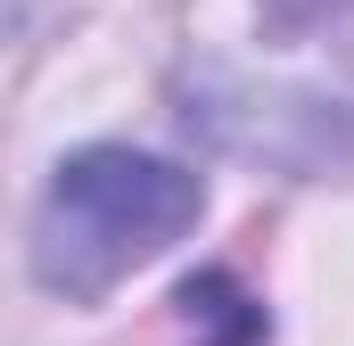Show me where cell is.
<instances>
[{"label": "cell", "mask_w": 354, "mask_h": 346, "mask_svg": "<svg viewBox=\"0 0 354 346\" xmlns=\"http://www.w3.org/2000/svg\"><path fill=\"white\" fill-rule=\"evenodd\" d=\"M181 330H189V346H264L272 322L264 305L231 280V272H198V280H181Z\"/></svg>", "instance_id": "2"}, {"label": "cell", "mask_w": 354, "mask_h": 346, "mask_svg": "<svg viewBox=\"0 0 354 346\" xmlns=\"http://www.w3.org/2000/svg\"><path fill=\"white\" fill-rule=\"evenodd\" d=\"M206 215V181L149 149H75L33 215V280L66 305H99L124 272L165 256Z\"/></svg>", "instance_id": "1"}]
</instances>
